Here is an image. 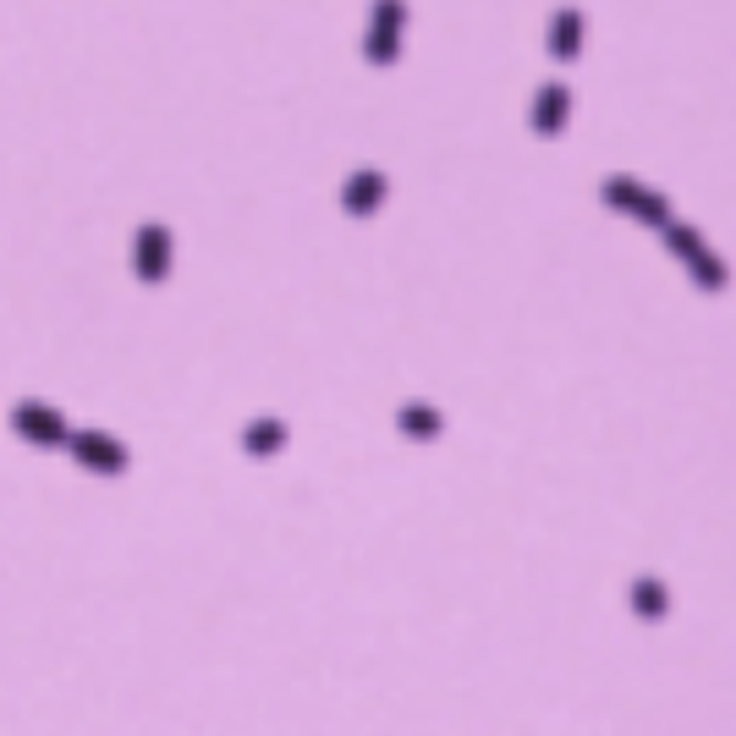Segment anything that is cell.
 I'll list each match as a JSON object with an SVG mask.
<instances>
[{"instance_id":"9c48e42d","label":"cell","mask_w":736,"mask_h":736,"mask_svg":"<svg viewBox=\"0 0 736 736\" xmlns=\"http://www.w3.org/2000/svg\"><path fill=\"white\" fill-rule=\"evenodd\" d=\"M281 435H287L281 424H259V429L248 435V450H276V445H281Z\"/></svg>"},{"instance_id":"7a4b0ae2","label":"cell","mask_w":736,"mask_h":736,"mask_svg":"<svg viewBox=\"0 0 736 736\" xmlns=\"http://www.w3.org/2000/svg\"><path fill=\"white\" fill-rule=\"evenodd\" d=\"M599 198L615 204V209H626V215H637L643 226H665V220H671V204H665L660 193H643L632 176H610V182L599 187Z\"/></svg>"},{"instance_id":"6da1fadb","label":"cell","mask_w":736,"mask_h":736,"mask_svg":"<svg viewBox=\"0 0 736 736\" xmlns=\"http://www.w3.org/2000/svg\"><path fill=\"white\" fill-rule=\"evenodd\" d=\"M660 231H665V242H671V248L687 259V270H693V281H698L704 292H721V287H726V265H721V259H715V253L698 242V231H693V226H682V220H665Z\"/></svg>"},{"instance_id":"5b68a950","label":"cell","mask_w":736,"mask_h":736,"mask_svg":"<svg viewBox=\"0 0 736 736\" xmlns=\"http://www.w3.org/2000/svg\"><path fill=\"white\" fill-rule=\"evenodd\" d=\"M578 50H583V11H556V22H550V55L556 61H578Z\"/></svg>"},{"instance_id":"277c9868","label":"cell","mask_w":736,"mask_h":736,"mask_svg":"<svg viewBox=\"0 0 736 736\" xmlns=\"http://www.w3.org/2000/svg\"><path fill=\"white\" fill-rule=\"evenodd\" d=\"M567 111H572V94H567L561 83H545V89H539V105H533V133H539V138H556L561 122H567Z\"/></svg>"},{"instance_id":"8992f818","label":"cell","mask_w":736,"mask_h":736,"mask_svg":"<svg viewBox=\"0 0 736 736\" xmlns=\"http://www.w3.org/2000/svg\"><path fill=\"white\" fill-rule=\"evenodd\" d=\"M380 193H385V176H380V170H363V176H352V187H346V209L363 215V209L380 204Z\"/></svg>"},{"instance_id":"3957f363","label":"cell","mask_w":736,"mask_h":736,"mask_svg":"<svg viewBox=\"0 0 736 736\" xmlns=\"http://www.w3.org/2000/svg\"><path fill=\"white\" fill-rule=\"evenodd\" d=\"M402 17L407 6L402 0H380V17H374V33H369V61H396V33H402Z\"/></svg>"},{"instance_id":"ba28073f","label":"cell","mask_w":736,"mask_h":736,"mask_svg":"<svg viewBox=\"0 0 736 736\" xmlns=\"http://www.w3.org/2000/svg\"><path fill=\"white\" fill-rule=\"evenodd\" d=\"M402 429H407V435H440V418L424 413V407H413V413H402Z\"/></svg>"},{"instance_id":"52a82bcc","label":"cell","mask_w":736,"mask_h":736,"mask_svg":"<svg viewBox=\"0 0 736 736\" xmlns=\"http://www.w3.org/2000/svg\"><path fill=\"white\" fill-rule=\"evenodd\" d=\"M665 604H671V599H665V589H660V578H637V583H632V610H637L643 621H660Z\"/></svg>"}]
</instances>
